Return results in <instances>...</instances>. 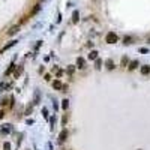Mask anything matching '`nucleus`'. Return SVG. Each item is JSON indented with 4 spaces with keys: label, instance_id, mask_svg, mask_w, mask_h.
Returning a JSON list of instances; mask_svg holds the SVG:
<instances>
[{
    "label": "nucleus",
    "instance_id": "obj_1",
    "mask_svg": "<svg viewBox=\"0 0 150 150\" xmlns=\"http://www.w3.org/2000/svg\"><path fill=\"white\" fill-rule=\"evenodd\" d=\"M105 41H107L108 44H114V42H117V35H116L114 32H110V33L107 35Z\"/></svg>",
    "mask_w": 150,
    "mask_h": 150
},
{
    "label": "nucleus",
    "instance_id": "obj_2",
    "mask_svg": "<svg viewBox=\"0 0 150 150\" xmlns=\"http://www.w3.org/2000/svg\"><path fill=\"white\" fill-rule=\"evenodd\" d=\"M18 30H20V24H18V26H14V27H11V29H9V32H8V35H9V36H12V35H15Z\"/></svg>",
    "mask_w": 150,
    "mask_h": 150
},
{
    "label": "nucleus",
    "instance_id": "obj_3",
    "mask_svg": "<svg viewBox=\"0 0 150 150\" xmlns=\"http://www.w3.org/2000/svg\"><path fill=\"white\" fill-rule=\"evenodd\" d=\"M66 137H68V131H66V129H63V131L60 132V137H59V140H60V141H65V140H66Z\"/></svg>",
    "mask_w": 150,
    "mask_h": 150
},
{
    "label": "nucleus",
    "instance_id": "obj_4",
    "mask_svg": "<svg viewBox=\"0 0 150 150\" xmlns=\"http://www.w3.org/2000/svg\"><path fill=\"white\" fill-rule=\"evenodd\" d=\"M15 44H17V41H12V42H9V44H8L6 47H3V48H2V53H5L6 50H9V48H11V47H14Z\"/></svg>",
    "mask_w": 150,
    "mask_h": 150
},
{
    "label": "nucleus",
    "instance_id": "obj_5",
    "mask_svg": "<svg viewBox=\"0 0 150 150\" xmlns=\"http://www.w3.org/2000/svg\"><path fill=\"white\" fill-rule=\"evenodd\" d=\"M149 72H150V66H143V68H141V74H143V75H147Z\"/></svg>",
    "mask_w": 150,
    "mask_h": 150
},
{
    "label": "nucleus",
    "instance_id": "obj_6",
    "mask_svg": "<svg viewBox=\"0 0 150 150\" xmlns=\"http://www.w3.org/2000/svg\"><path fill=\"white\" fill-rule=\"evenodd\" d=\"M89 59H92V60H96V59H98V53H96V51H92V53L89 54Z\"/></svg>",
    "mask_w": 150,
    "mask_h": 150
},
{
    "label": "nucleus",
    "instance_id": "obj_7",
    "mask_svg": "<svg viewBox=\"0 0 150 150\" xmlns=\"http://www.w3.org/2000/svg\"><path fill=\"white\" fill-rule=\"evenodd\" d=\"M53 86H54V89H63V84H62L60 81H54Z\"/></svg>",
    "mask_w": 150,
    "mask_h": 150
},
{
    "label": "nucleus",
    "instance_id": "obj_8",
    "mask_svg": "<svg viewBox=\"0 0 150 150\" xmlns=\"http://www.w3.org/2000/svg\"><path fill=\"white\" fill-rule=\"evenodd\" d=\"M68 107H69L68 99H63V101H62V108H63V110H68Z\"/></svg>",
    "mask_w": 150,
    "mask_h": 150
},
{
    "label": "nucleus",
    "instance_id": "obj_9",
    "mask_svg": "<svg viewBox=\"0 0 150 150\" xmlns=\"http://www.w3.org/2000/svg\"><path fill=\"white\" fill-rule=\"evenodd\" d=\"M6 132H11V125H5V128H2V134H6Z\"/></svg>",
    "mask_w": 150,
    "mask_h": 150
},
{
    "label": "nucleus",
    "instance_id": "obj_10",
    "mask_svg": "<svg viewBox=\"0 0 150 150\" xmlns=\"http://www.w3.org/2000/svg\"><path fill=\"white\" fill-rule=\"evenodd\" d=\"M77 65H78V68L83 69V68H84V60H83V59H78V60H77Z\"/></svg>",
    "mask_w": 150,
    "mask_h": 150
},
{
    "label": "nucleus",
    "instance_id": "obj_11",
    "mask_svg": "<svg viewBox=\"0 0 150 150\" xmlns=\"http://www.w3.org/2000/svg\"><path fill=\"white\" fill-rule=\"evenodd\" d=\"M107 68H108V69H114V63H113V60H107Z\"/></svg>",
    "mask_w": 150,
    "mask_h": 150
},
{
    "label": "nucleus",
    "instance_id": "obj_12",
    "mask_svg": "<svg viewBox=\"0 0 150 150\" xmlns=\"http://www.w3.org/2000/svg\"><path fill=\"white\" fill-rule=\"evenodd\" d=\"M21 72H23V66H18V68H17V72H15V77H20Z\"/></svg>",
    "mask_w": 150,
    "mask_h": 150
},
{
    "label": "nucleus",
    "instance_id": "obj_13",
    "mask_svg": "<svg viewBox=\"0 0 150 150\" xmlns=\"http://www.w3.org/2000/svg\"><path fill=\"white\" fill-rule=\"evenodd\" d=\"M39 9H41V5H36V6H35V9L32 11V15H35V14H36V12H38Z\"/></svg>",
    "mask_w": 150,
    "mask_h": 150
},
{
    "label": "nucleus",
    "instance_id": "obj_14",
    "mask_svg": "<svg viewBox=\"0 0 150 150\" xmlns=\"http://www.w3.org/2000/svg\"><path fill=\"white\" fill-rule=\"evenodd\" d=\"M137 66H138V62H132V63H131V66H129V69L132 71V69H135Z\"/></svg>",
    "mask_w": 150,
    "mask_h": 150
},
{
    "label": "nucleus",
    "instance_id": "obj_15",
    "mask_svg": "<svg viewBox=\"0 0 150 150\" xmlns=\"http://www.w3.org/2000/svg\"><path fill=\"white\" fill-rule=\"evenodd\" d=\"M72 17H74V18H72V20H74V23H77V21H78V12H77V11H75V12H74V15H72Z\"/></svg>",
    "mask_w": 150,
    "mask_h": 150
},
{
    "label": "nucleus",
    "instance_id": "obj_16",
    "mask_svg": "<svg viewBox=\"0 0 150 150\" xmlns=\"http://www.w3.org/2000/svg\"><path fill=\"white\" fill-rule=\"evenodd\" d=\"M14 68H15V65H14V63H12V65H11V68H9V69H8V71H6V75H9V74H11V72H12V71H14Z\"/></svg>",
    "mask_w": 150,
    "mask_h": 150
},
{
    "label": "nucleus",
    "instance_id": "obj_17",
    "mask_svg": "<svg viewBox=\"0 0 150 150\" xmlns=\"http://www.w3.org/2000/svg\"><path fill=\"white\" fill-rule=\"evenodd\" d=\"M3 150H11V144H9V143H5V146H3Z\"/></svg>",
    "mask_w": 150,
    "mask_h": 150
},
{
    "label": "nucleus",
    "instance_id": "obj_18",
    "mask_svg": "<svg viewBox=\"0 0 150 150\" xmlns=\"http://www.w3.org/2000/svg\"><path fill=\"white\" fill-rule=\"evenodd\" d=\"M42 114H44V117H48V111H47V110H45V108H44V110H42Z\"/></svg>",
    "mask_w": 150,
    "mask_h": 150
},
{
    "label": "nucleus",
    "instance_id": "obj_19",
    "mask_svg": "<svg viewBox=\"0 0 150 150\" xmlns=\"http://www.w3.org/2000/svg\"><path fill=\"white\" fill-rule=\"evenodd\" d=\"M126 62H128V59H126V57H123V59H122V65L125 66V65H126Z\"/></svg>",
    "mask_w": 150,
    "mask_h": 150
},
{
    "label": "nucleus",
    "instance_id": "obj_20",
    "mask_svg": "<svg viewBox=\"0 0 150 150\" xmlns=\"http://www.w3.org/2000/svg\"><path fill=\"white\" fill-rule=\"evenodd\" d=\"M125 44H131V38H125Z\"/></svg>",
    "mask_w": 150,
    "mask_h": 150
},
{
    "label": "nucleus",
    "instance_id": "obj_21",
    "mask_svg": "<svg viewBox=\"0 0 150 150\" xmlns=\"http://www.w3.org/2000/svg\"><path fill=\"white\" fill-rule=\"evenodd\" d=\"M96 68H98V69L101 68V60H96Z\"/></svg>",
    "mask_w": 150,
    "mask_h": 150
},
{
    "label": "nucleus",
    "instance_id": "obj_22",
    "mask_svg": "<svg viewBox=\"0 0 150 150\" xmlns=\"http://www.w3.org/2000/svg\"><path fill=\"white\" fill-rule=\"evenodd\" d=\"M3 116H5V113H3V111H0V119H3Z\"/></svg>",
    "mask_w": 150,
    "mask_h": 150
}]
</instances>
